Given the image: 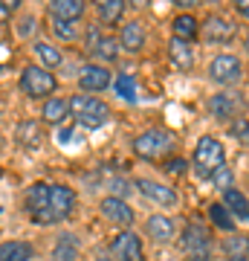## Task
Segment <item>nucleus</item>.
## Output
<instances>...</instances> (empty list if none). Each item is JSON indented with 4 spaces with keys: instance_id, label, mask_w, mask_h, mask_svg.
<instances>
[{
    "instance_id": "7",
    "label": "nucleus",
    "mask_w": 249,
    "mask_h": 261,
    "mask_svg": "<svg viewBox=\"0 0 249 261\" xmlns=\"http://www.w3.org/2000/svg\"><path fill=\"white\" fill-rule=\"evenodd\" d=\"M240 75H243V64H240L238 56H217L212 58V64H209V79L217 84H235L240 82Z\"/></svg>"
},
{
    "instance_id": "26",
    "label": "nucleus",
    "mask_w": 249,
    "mask_h": 261,
    "mask_svg": "<svg viewBox=\"0 0 249 261\" xmlns=\"http://www.w3.org/2000/svg\"><path fill=\"white\" fill-rule=\"evenodd\" d=\"M113 87H116V93L125 99V102H139V87H136V79L130 73H119L113 79Z\"/></svg>"
},
{
    "instance_id": "25",
    "label": "nucleus",
    "mask_w": 249,
    "mask_h": 261,
    "mask_svg": "<svg viewBox=\"0 0 249 261\" xmlns=\"http://www.w3.org/2000/svg\"><path fill=\"white\" fill-rule=\"evenodd\" d=\"M18 142L23 145V148H38L41 142H44V134H41V125L32 119L20 122L18 125Z\"/></svg>"
},
{
    "instance_id": "36",
    "label": "nucleus",
    "mask_w": 249,
    "mask_h": 261,
    "mask_svg": "<svg viewBox=\"0 0 249 261\" xmlns=\"http://www.w3.org/2000/svg\"><path fill=\"white\" fill-rule=\"evenodd\" d=\"M243 47H246V53H249V35H246V41H243Z\"/></svg>"
},
{
    "instance_id": "10",
    "label": "nucleus",
    "mask_w": 249,
    "mask_h": 261,
    "mask_svg": "<svg viewBox=\"0 0 249 261\" xmlns=\"http://www.w3.org/2000/svg\"><path fill=\"white\" fill-rule=\"evenodd\" d=\"M136 189L148 197V200H154L157 206H168V209L177 206V200H180L174 189L165 186V183H157V180H145L142 177V180H136Z\"/></svg>"
},
{
    "instance_id": "20",
    "label": "nucleus",
    "mask_w": 249,
    "mask_h": 261,
    "mask_svg": "<svg viewBox=\"0 0 249 261\" xmlns=\"http://www.w3.org/2000/svg\"><path fill=\"white\" fill-rule=\"evenodd\" d=\"M49 125H64V119L70 116V99H61V96H52L44 102V111H41Z\"/></svg>"
},
{
    "instance_id": "18",
    "label": "nucleus",
    "mask_w": 249,
    "mask_h": 261,
    "mask_svg": "<svg viewBox=\"0 0 249 261\" xmlns=\"http://www.w3.org/2000/svg\"><path fill=\"white\" fill-rule=\"evenodd\" d=\"M220 250L229 261H246L249 258V235H235V232L226 235Z\"/></svg>"
},
{
    "instance_id": "31",
    "label": "nucleus",
    "mask_w": 249,
    "mask_h": 261,
    "mask_svg": "<svg viewBox=\"0 0 249 261\" xmlns=\"http://www.w3.org/2000/svg\"><path fill=\"white\" fill-rule=\"evenodd\" d=\"M52 32H56L61 41H75L81 35V27L73 23V20H52Z\"/></svg>"
},
{
    "instance_id": "9",
    "label": "nucleus",
    "mask_w": 249,
    "mask_h": 261,
    "mask_svg": "<svg viewBox=\"0 0 249 261\" xmlns=\"http://www.w3.org/2000/svg\"><path fill=\"white\" fill-rule=\"evenodd\" d=\"M113 258L116 261H145V252H142V238L136 232L125 229L122 235H116L113 241Z\"/></svg>"
},
{
    "instance_id": "4",
    "label": "nucleus",
    "mask_w": 249,
    "mask_h": 261,
    "mask_svg": "<svg viewBox=\"0 0 249 261\" xmlns=\"http://www.w3.org/2000/svg\"><path fill=\"white\" fill-rule=\"evenodd\" d=\"M52 183H32L26 189V197H23V209H26L29 221L35 224H56V215H52V195H49Z\"/></svg>"
},
{
    "instance_id": "8",
    "label": "nucleus",
    "mask_w": 249,
    "mask_h": 261,
    "mask_svg": "<svg viewBox=\"0 0 249 261\" xmlns=\"http://www.w3.org/2000/svg\"><path fill=\"white\" fill-rule=\"evenodd\" d=\"M110 84H113V73L104 64H84L78 70V87L87 90V93H102Z\"/></svg>"
},
{
    "instance_id": "2",
    "label": "nucleus",
    "mask_w": 249,
    "mask_h": 261,
    "mask_svg": "<svg viewBox=\"0 0 249 261\" xmlns=\"http://www.w3.org/2000/svg\"><path fill=\"white\" fill-rule=\"evenodd\" d=\"M226 166V151H223V142L217 137H200L197 145H194V171L200 177H212L220 168Z\"/></svg>"
},
{
    "instance_id": "12",
    "label": "nucleus",
    "mask_w": 249,
    "mask_h": 261,
    "mask_svg": "<svg viewBox=\"0 0 249 261\" xmlns=\"http://www.w3.org/2000/svg\"><path fill=\"white\" fill-rule=\"evenodd\" d=\"M102 215L116 226H130L133 224V218H136V212H133L122 197H104L102 200Z\"/></svg>"
},
{
    "instance_id": "14",
    "label": "nucleus",
    "mask_w": 249,
    "mask_h": 261,
    "mask_svg": "<svg viewBox=\"0 0 249 261\" xmlns=\"http://www.w3.org/2000/svg\"><path fill=\"white\" fill-rule=\"evenodd\" d=\"M119 49H122V44L113 35H93L90 53H93V58H96V64L116 61V58H119Z\"/></svg>"
},
{
    "instance_id": "37",
    "label": "nucleus",
    "mask_w": 249,
    "mask_h": 261,
    "mask_svg": "<svg viewBox=\"0 0 249 261\" xmlns=\"http://www.w3.org/2000/svg\"><path fill=\"white\" fill-rule=\"evenodd\" d=\"M243 134H246V140H249V125H246V128H243Z\"/></svg>"
},
{
    "instance_id": "39",
    "label": "nucleus",
    "mask_w": 249,
    "mask_h": 261,
    "mask_svg": "<svg viewBox=\"0 0 249 261\" xmlns=\"http://www.w3.org/2000/svg\"><path fill=\"white\" fill-rule=\"evenodd\" d=\"M0 174H3V168H0Z\"/></svg>"
},
{
    "instance_id": "19",
    "label": "nucleus",
    "mask_w": 249,
    "mask_h": 261,
    "mask_svg": "<svg viewBox=\"0 0 249 261\" xmlns=\"http://www.w3.org/2000/svg\"><path fill=\"white\" fill-rule=\"evenodd\" d=\"M206 38H209V41H220V44H226V41L235 38V23H232L229 18L214 15V18L206 20Z\"/></svg>"
},
{
    "instance_id": "6",
    "label": "nucleus",
    "mask_w": 249,
    "mask_h": 261,
    "mask_svg": "<svg viewBox=\"0 0 249 261\" xmlns=\"http://www.w3.org/2000/svg\"><path fill=\"white\" fill-rule=\"evenodd\" d=\"M183 250L188 261H209L212 258V235L200 224H188L183 232Z\"/></svg>"
},
{
    "instance_id": "23",
    "label": "nucleus",
    "mask_w": 249,
    "mask_h": 261,
    "mask_svg": "<svg viewBox=\"0 0 249 261\" xmlns=\"http://www.w3.org/2000/svg\"><path fill=\"white\" fill-rule=\"evenodd\" d=\"M238 111V102H235V96L232 93H217L209 99V113L217 116V119H232Z\"/></svg>"
},
{
    "instance_id": "32",
    "label": "nucleus",
    "mask_w": 249,
    "mask_h": 261,
    "mask_svg": "<svg viewBox=\"0 0 249 261\" xmlns=\"http://www.w3.org/2000/svg\"><path fill=\"white\" fill-rule=\"evenodd\" d=\"M58 142H61V145H64V148H73L75 142H78V145H81V134H78V128H61L58 130Z\"/></svg>"
},
{
    "instance_id": "13",
    "label": "nucleus",
    "mask_w": 249,
    "mask_h": 261,
    "mask_svg": "<svg viewBox=\"0 0 249 261\" xmlns=\"http://www.w3.org/2000/svg\"><path fill=\"white\" fill-rule=\"evenodd\" d=\"M119 44L122 49H128V53H142L145 47V27H142V20H125L122 23V32H119Z\"/></svg>"
},
{
    "instance_id": "5",
    "label": "nucleus",
    "mask_w": 249,
    "mask_h": 261,
    "mask_svg": "<svg viewBox=\"0 0 249 261\" xmlns=\"http://www.w3.org/2000/svg\"><path fill=\"white\" fill-rule=\"evenodd\" d=\"M56 75L46 73L44 67H32L29 64L23 73H20V90L26 96H32V99H44V96H52L56 93Z\"/></svg>"
},
{
    "instance_id": "1",
    "label": "nucleus",
    "mask_w": 249,
    "mask_h": 261,
    "mask_svg": "<svg viewBox=\"0 0 249 261\" xmlns=\"http://www.w3.org/2000/svg\"><path fill=\"white\" fill-rule=\"evenodd\" d=\"M174 145H177L174 134L165 128H148L133 140L136 157L148 160V163H157V160H165L168 154H174Z\"/></svg>"
},
{
    "instance_id": "16",
    "label": "nucleus",
    "mask_w": 249,
    "mask_h": 261,
    "mask_svg": "<svg viewBox=\"0 0 249 261\" xmlns=\"http://www.w3.org/2000/svg\"><path fill=\"white\" fill-rule=\"evenodd\" d=\"M145 226H148V235H151L157 244H168L177 235L174 221H171V218H165V215H151Z\"/></svg>"
},
{
    "instance_id": "27",
    "label": "nucleus",
    "mask_w": 249,
    "mask_h": 261,
    "mask_svg": "<svg viewBox=\"0 0 249 261\" xmlns=\"http://www.w3.org/2000/svg\"><path fill=\"white\" fill-rule=\"evenodd\" d=\"M78 258V241L73 235H61L52 250V261H75Z\"/></svg>"
},
{
    "instance_id": "17",
    "label": "nucleus",
    "mask_w": 249,
    "mask_h": 261,
    "mask_svg": "<svg viewBox=\"0 0 249 261\" xmlns=\"http://www.w3.org/2000/svg\"><path fill=\"white\" fill-rule=\"evenodd\" d=\"M81 15H84L81 0H56V3H49V18L52 20H73V23H78Z\"/></svg>"
},
{
    "instance_id": "38",
    "label": "nucleus",
    "mask_w": 249,
    "mask_h": 261,
    "mask_svg": "<svg viewBox=\"0 0 249 261\" xmlns=\"http://www.w3.org/2000/svg\"><path fill=\"white\" fill-rule=\"evenodd\" d=\"M96 261H110V258H96Z\"/></svg>"
},
{
    "instance_id": "33",
    "label": "nucleus",
    "mask_w": 249,
    "mask_h": 261,
    "mask_svg": "<svg viewBox=\"0 0 249 261\" xmlns=\"http://www.w3.org/2000/svg\"><path fill=\"white\" fill-rule=\"evenodd\" d=\"M212 183H214L217 189H223V192H226V189H232V171L223 166L217 174H212Z\"/></svg>"
},
{
    "instance_id": "34",
    "label": "nucleus",
    "mask_w": 249,
    "mask_h": 261,
    "mask_svg": "<svg viewBox=\"0 0 249 261\" xmlns=\"http://www.w3.org/2000/svg\"><path fill=\"white\" fill-rule=\"evenodd\" d=\"M183 166H185V163H183V160H165V171H183Z\"/></svg>"
},
{
    "instance_id": "21",
    "label": "nucleus",
    "mask_w": 249,
    "mask_h": 261,
    "mask_svg": "<svg viewBox=\"0 0 249 261\" xmlns=\"http://www.w3.org/2000/svg\"><path fill=\"white\" fill-rule=\"evenodd\" d=\"M35 247L26 241H6L0 244V261H32Z\"/></svg>"
},
{
    "instance_id": "29",
    "label": "nucleus",
    "mask_w": 249,
    "mask_h": 261,
    "mask_svg": "<svg viewBox=\"0 0 249 261\" xmlns=\"http://www.w3.org/2000/svg\"><path fill=\"white\" fill-rule=\"evenodd\" d=\"M209 218H212V224L217 226V229H223V232H232V229H235V218L229 215V209L223 203L209 206Z\"/></svg>"
},
{
    "instance_id": "24",
    "label": "nucleus",
    "mask_w": 249,
    "mask_h": 261,
    "mask_svg": "<svg viewBox=\"0 0 249 261\" xmlns=\"http://www.w3.org/2000/svg\"><path fill=\"white\" fill-rule=\"evenodd\" d=\"M171 61H174L180 70H188V67H194V49L188 41H180V38H171Z\"/></svg>"
},
{
    "instance_id": "3",
    "label": "nucleus",
    "mask_w": 249,
    "mask_h": 261,
    "mask_svg": "<svg viewBox=\"0 0 249 261\" xmlns=\"http://www.w3.org/2000/svg\"><path fill=\"white\" fill-rule=\"evenodd\" d=\"M70 113H73V119L81 125V128H102L110 122V108L102 102V99H96V96H73L70 99Z\"/></svg>"
},
{
    "instance_id": "35",
    "label": "nucleus",
    "mask_w": 249,
    "mask_h": 261,
    "mask_svg": "<svg viewBox=\"0 0 249 261\" xmlns=\"http://www.w3.org/2000/svg\"><path fill=\"white\" fill-rule=\"evenodd\" d=\"M235 9H238L240 18H246V20H249V0H240V3L235 6Z\"/></svg>"
},
{
    "instance_id": "11",
    "label": "nucleus",
    "mask_w": 249,
    "mask_h": 261,
    "mask_svg": "<svg viewBox=\"0 0 249 261\" xmlns=\"http://www.w3.org/2000/svg\"><path fill=\"white\" fill-rule=\"evenodd\" d=\"M49 195H52V215H56V221H67L75 209V192L70 186H64V183H52Z\"/></svg>"
},
{
    "instance_id": "30",
    "label": "nucleus",
    "mask_w": 249,
    "mask_h": 261,
    "mask_svg": "<svg viewBox=\"0 0 249 261\" xmlns=\"http://www.w3.org/2000/svg\"><path fill=\"white\" fill-rule=\"evenodd\" d=\"M32 49H35V56L44 61V70H46V67H58V64H61V53H58L52 44H46V41H38Z\"/></svg>"
},
{
    "instance_id": "22",
    "label": "nucleus",
    "mask_w": 249,
    "mask_h": 261,
    "mask_svg": "<svg viewBox=\"0 0 249 261\" xmlns=\"http://www.w3.org/2000/svg\"><path fill=\"white\" fill-rule=\"evenodd\" d=\"M171 32H174V38H180V41H191V38H197V32H200V23H197L194 15L183 12V15H177V18L171 20Z\"/></svg>"
},
{
    "instance_id": "15",
    "label": "nucleus",
    "mask_w": 249,
    "mask_h": 261,
    "mask_svg": "<svg viewBox=\"0 0 249 261\" xmlns=\"http://www.w3.org/2000/svg\"><path fill=\"white\" fill-rule=\"evenodd\" d=\"M223 206L232 212V218H238L243 224H249V197L240 192V189H226L223 192Z\"/></svg>"
},
{
    "instance_id": "28",
    "label": "nucleus",
    "mask_w": 249,
    "mask_h": 261,
    "mask_svg": "<svg viewBox=\"0 0 249 261\" xmlns=\"http://www.w3.org/2000/svg\"><path fill=\"white\" fill-rule=\"evenodd\" d=\"M122 15H125V3H122V0H102V3H99V18H102V23H107V27L119 23Z\"/></svg>"
}]
</instances>
